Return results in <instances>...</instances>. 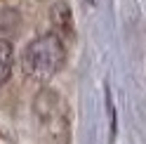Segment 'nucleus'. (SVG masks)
Instances as JSON below:
<instances>
[{
  "mask_svg": "<svg viewBox=\"0 0 146 144\" xmlns=\"http://www.w3.org/2000/svg\"><path fill=\"white\" fill-rule=\"evenodd\" d=\"M90 3H94V0H90Z\"/></svg>",
  "mask_w": 146,
  "mask_h": 144,
  "instance_id": "nucleus-6",
  "label": "nucleus"
},
{
  "mask_svg": "<svg viewBox=\"0 0 146 144\" xmlns=\"http://www.w3.org/2000/svg\"><path fill=\"white\" fill-rule=\"evenodd\" d=\"M12 61H14V47L12 40H7L0 35V85L7 83V78L12 73Z\"/></svg>",
  "mask_w": 146,
  "mask_h": 144,
  "instance_id": "nucleus-4",
  "label": "nucleus"
},
{
  "mask_svg": "<svg viewBox=\"0 0 146 144\" xmlns=\"http://www.w3.org/2000/svg\"><path fill=\"white\" fill-rule=\"evenodd\" d=\"M33 111L42 123H54V121L64 123V118H61V97L52 87L38 90V95L33 99Z\"/></svg>",
  "mask_w": 146,
  "mask_h": 144,
  "instance_id": "nucleus-2",
  "label": "nucleus"
},
{
  "mask_svg": "<svg viewBox=\"0 0 146 144\" xmlns=\"http://www.w3.org/2000/svg\"><path fill=\"white\" fill-rule=\"evenodd\" d=\"M50 17H52V24L54 29L61 31V33H73V12L66 0H57L50 10Z\"/></svg>",
  "mask_w": 146,
  "mask_h": 144,
  "instance_id": "nucleus-3",
  "label": "nucleus"
},
{
  "mask_svg": "<svg viewBox=\"0 0 146 144\" xmlns=\"http://www.w3.org/2000/svg\"><path fill=\"white\" fill-rule=\"evenodd\" d=\"M66 59V47L57 33H42L24 50V71L35 80L47 83L61 71Z\"/></svg>",
  "mask_w": 146,
  "mask_h": 144,
  "instance_id": "nucleus-1",
  "label": "nucleus"
},
{
  "mask_svg": "<svg viewBox=\"0 0 146 144\" xmlns=\"http://www.w3.org/2000/svg\"><path fill=\"white\" fill-rule=\"evenodd\" d=\"M17 24H19V14H17L14 10H5L3 14H0V35L10 40V35L14 33Z\"/></svg>",
  "mask_w": 146,
  "mask_h": 144,
  "instance_id": "nucleus-5",
  "label": "nucleus"
}]
</instances>
